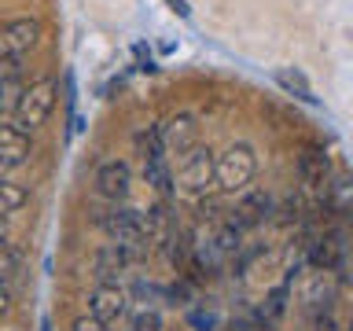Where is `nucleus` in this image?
Instances as JSON below:
<instances>
[{
	"label": "nucleus",
	"mask_w": 353,
	"mask_h": 331,
	"mask_svg": "<svg viewBox=\"0 0 353 331\" xmlns=\"http://www.w3.org/2000/svg\"><path fill=\"white\" fill-rule=\"evenodd\" d=\"M254 173H258V159H254L250 143H232L221 154H214V188L225 195L247 192Z\"/></svg>",
	"instance_id": "obj_1"
},
{
	"label": "nucleus",
	"mask_w": 353,
	"mask_h": 331,
	"mask_svg": "<svg viewBox=\"0 0 353 331\" xmlns=\"http://www.w3.org/2000/svg\"><path fill=\"white\" fill-rule=\"evenodd\" d=\"M214 192V151L210 148H192L181 154V170L173 173V195L203 203Z\"/></svg>",
	"instance_id": "obj_2"
},
{
	"label": "nucleus",
	"mask_w": 353,
	"mask_h": 331,
	"mask_svg": "<svg viewBox=\"0 0 353 331\" xmlns=\"http://www.w3.org/2000/svg\"><path fill=\"white\" fill-rule=\"evenodd\" d=\"M55 96H59V81H55V77H37V81H30L22 88L19 103H15V126L33 137V132L52 118Z\"/></svg>",
	"instance_id": "obj_3"
},
{
	"label": "nucleus",
	"mask_w": 353,
	"mask_h": 331,
	"mask_svg": "<svg viewBox=\"0 0 353 331\" xmlns=\"http://www.w3.org/2000/svg\"><path fill=\"white\" fill-rule=\"evenodd\" d=\"M41 41V22L37 19H11L0 26V66L19 63L30 48Z\"/></svg>",
	"instance_id": "obj_4"
},
{
	"label": "nucleus",
	"mask_w": 353,
	"mask_h": 331,
	"mask_svg": "<svg viewBox=\"0 0 353 331\" xmlns=\"http://www.w3.org/2000/svg\"><path fill=\"white\" fill-rule=\"evenodd\" d=\"M159 140H162L165 154H188L192 148H199V121H195V114L181 110V114L165 118L159 126Z\"/></svg>",
	"instance_id": "obj_5"
},
{
	"label": "nucleus",
	"mask_w": 353,
	"mask_h": 331,
	"mask_svg": "<svg viewBox=\"0 0 353 331\" xmlns=\"http://www.w3.org/2000/svg\"><path fill=\"white\" fill-rule=\"evenodd\" d=\"M346 258H350V243H346V232L342 228H331V232H324V236H316L309 243V261H313V269H320V272H335Z\"/></svg>",
	"instance_id": "obj_6"
},
{
	"label": "nucleus",
	"mask_w": 353,
	"mask_h": 331,
	"mask_svg": "<svg viewBox=\"0 0 353 331\" xmlns=\"http://www.w3.org/2000/svg\"><path fill=\"white\" fill-rule=\"evenodd\" d=\"M269 214H272V199L265 195V192H250V188H247V192H239L236 206L228 210V217H225V221H228V225H236V228L243 232V228L261 225V221L269 217Z\"/></svg>",
	"instance_id": "obj_7"
},
{
	"label": "nucleus",
	"mask_w": 353,
	"mask_h": 331,
	"mask_svg": "<svg viewBox=\"0 0 353 331\" xmlns=\"http://www.w3.org/2000/svg\"><path fill=\"white\" fill-rule=\"evenodd\" d=\"M125 309H129V294L121 291L118 283H99L96 291L88 294V313H92L96 320H103L107 328L125 317Z\"/></svg>",
	"instance_id": "obj_8"
},
{
	"label": "nucleus",
	"mask_w": 353,
	"mask_h": 331,
	"mask_svg": "<svg viewBox=\"0 0 353 331\" xmlns=\"http://www.w3.org/2000/svg\"><path fill=\"white\" fill-rule=\"evenodd\" d=\"M129 188H132V170H129V162L107 159V162L96 170V192L103 195V199H110V203H121V199L129 195Z\"/></svg>",
	"instance_id": "obj_9"
},
{
	"label": "nucleus",
	"mask_w": 353,
	"mask_h": 331,
	"mask_svg": "<svg viewBox=\"0 0 353 331\" xmlns=\"http://www.w3.org/2000/svg\"><path fill=\"white\" fill-rule=\"evenodd\" d=\"M33 154V143H30V132H22L15 121H0V170H15V166L30 162Z\"/></svg>",
	"instance_id": "obj_10"
},
{
	"label": "nucleus",
	"mask_w": 353,
	"mask_h": 331,
	"mask_svg": "<svg viewBox=\"0 0 353 331\" xmlns=\"http://www.w3.org/2000/svg\"><path fill=\"white\" fill-rule=\"evenodd\" d=\"M99 228L110 236V243H143L140 210H125V206L114 203V210H107V214L99 217Z\"/></svg>",
	"instance_id": "obj_11"
},
{
	"label": "nucleus",
	"mask_w": 353,
	"mask_h": 331,
	"mask_svg": "<svg viewBox=\"0 0 353 331\" xmlns=\"http://www.w3.org/2000/svg\"><path fill=\"white\" fill-rule=\"evenodd\" d=\"M143 181L151 184V192L159 195L162 203H170V195H173V170H170V162H165V154L143 159Z\"/></svg>",
	"instance_id": "obj_12"
},
{
	"label": "nucleus",
	"mask_w": 353,
	"mask_h": 331,
	"mask_svg": "<svg viewBox=\"0 0 353 331\" xmlns=\"http://www.w3.org/2000/svg\"><path fill=\"white\" fill-rule=\"evenodd\" d=\"M331 294H335V280H331V272H320L313 269L305 276V283H302V302L309 309H324L331 302Z\"/></svg>",
	"instance_id": "obj_13"
},
{
	"label": "nucleus",
	"mask_w": 353,
	"mask_h": 331,
	"mask_svg": "<svg viewBox=\"0 0 353 331\" xmlns=\"http://www.w3.org/2000/svg\"><path fill=\"white\" fill-rule=\"evenodd\" d=\"M327 170H331L327 151H320V148H309V151H302V159H298L302 184H309V188H320V184H324V181H327Z\"/></svg>",
	"instance_id": "obj_14"
},
{
	"label": "nucleus",
	"mask_w": 353,
	"mask_h": 331,
	"mask_svg": "<svg viewBox=\"0 0 353 331\" xmlns=\"http://www.w3.org/2000/svg\"><path fill=\"white\" fill-rule=\"evenodd\" d=\"M22 88H26V85H22V77H19V66L8 63V70L0 74V118L15 114V103H19Z\"/></svg>",
	"instance_id": "obj_15"
},
{
	"label": "nucleus",
	"mask_w": 353,
	"mask_h": 331,
	"mask_svg": "<svg viewBox=\"0 0 353 331\" xmlns=\"http://www.w3.org/2000/svg\"><path fill=\"white\" fill-rule=\"evenodd\" d=\"M30 203V192L22 184H15V181H0V221H8V214H15V210H22Z\"/></svg>",
	"instance_id": "obj_16"
},
{
	"label": "nucleus",
	"mask_w": 353,
	"mask_h": 331,
	"mask_svg": "<svg viewBox=\"0 0 353 331\" xmlns=\"http://www.w3.org/2000/svg\"><path fill=\"white\" fill-rule=\"evenodd\" d=\"M276 81H280L291 96H298V99H305V103H316V96H313V88L305 85V77L302 74H291V70H280L276 74Z\"/></svg>",
	"instance_id": "obj_17"
},
{
	"label": "nucleus",
	"mask_w": 353,
	"mask_h": 331,
	"mask_svg": "<svg viewBox=\"0 0 353 331\" xmlns=\"http://www.w3.org/2000/svg\"><path fill=\"white\" fill-rule=\"evenodd\" d=\"M137 151H140V159L165 154V151H162V140H159V126H151L148 132H137Z\"/></svg>",
	"instance_id": "obj_18"
},
{
	"label": "nucleus",
	"mask_w": 353,
	"mask_h": 331,
	"mask_svg": "<svg viewBox=\"0 0 353 331\" xmlns=\"http://www.w3.org/2000/svg\"><path fill=\"white\" fill-rule=\"evenodd\" d=\"M132 331H162V313L154 305H143L137 317H132Z\"/></svg>",
	"instance_id": "obj_19"
},
{
	"label": "nucleus",
	"mask_w": 353,
	"mask_h": 331,
	"mask_svg": "<svg viewBox=\"0 0 353 331\" xmlns=\"http://www.w3.org/2000/svg\"><path fill=\"white\" fill-rule=\"evenodd\" d=\"M188 324H192L195 331H221L217 317L210 313V309H192V313H188Z\"/></svg>",
	"instance_id": "obj_20"
},
{
	"label": "nucleus",
	"mask_w": 353,
	"mask_h": 331,
	"mask_svg": "<svg viewBox=\"0 0 353 331\" xmlns=\"http://www.w3.org/2000/svg\"><path fill=\"white\" fill-rule=\"evenodd\" d=\"M15 269H19V254L11 247H0V283H4Z\"/></svg>",
	"instance_id": "obj_21"
},
{
	"label": "nucleus",
	"mask_w": 353,
	"mask_h": 331,
	"mask_svg": "<svg viewBox=\"0 0 353 331\" xmlns=\"http://www.w3.org/2000/svg\"><path fill=\"white\" fill-rule=\"evenodd\" d=\"M74 331H107V324H103V320H96L92 313H85V317L74 320Z\"/></svg>",
	"instance_id": "obj_22"
},
{
	"label": "nucleus",
	"mask_w": 353,
	"mask_h": 331,
	"mask_svg": "<svg viewBox=\"0 0 353 331\" xmlns=\"http://www.w3.org/2000/svg\"><path fill=\"white\" fill-rule=\"evenodd\" d=\"M339 269H342V283H346V287H353V254H350V258L339 265Z\"/></svg>",
	"instance_id": "obj_23"
},
{
	"label": "nucleus",
	"mask_w": 353,
	"mask_h": 331,
	"mask_svg": "<svg viewBox=\"0 0 353 331\" xmlns=\"http://www.w3.org/2000/svg\"><path fill=\"white\" fill-rule=\"evenodd\" d=\"M8 309H11V291H8L4 283H0V317H4Z\"/></svg>",
	"instance_id": "obj_24"
},
{
	"label": "nucleus",
	"mask_w": 353,
	"mask_h": 331,
	"mask_svg": "<svg viewBox=\"0 0 353 331\" xmlns=\"http://www.w3.org/2000/svg\"><path fill=\"white\" fill-rule=\"evenodd\" d=\"M0 247H8V221H0Z\"/></svg>",
	"instance_id": "obj_25"
},
{
	"label": "nucleus",
	"mask_w": 353,
	"mask_h": 331,
	"mask_svg": "<svg viewBox=\"0 0 353 331\" xmlns=\"http://www.w3.org/2000/svg\"><path fill=\"white\" fill-rule=\"evenodd\" d=\"M170 4H173V11H176V15H188V8H184V0H170Z\"/></svg>",
	"instance_id": "obj_26"
},
{
	"label": "nucleus",
	"mask_w": 353,
	"mask_h": 331,
	"mask_svg": "<svg viewBox=\"0 0 353 331\" xmlns=\"http://www.w3.org/2000/svg\"><path fill=\"white\" fill-rule=\"evenodd\" d=\"M41 331H48V320H44V324H41Z\"/></svg>",
	"instance_id": "obj_27"
},
{
	"label": "nucleus",
	"mask_w": 353,
	"mask_h": 331,
	"mask_svg": "<svg viewBox=\"0 0 353 331\" xmlns=\"http://www.w3.org/2000/svg\"><path fill=\"white\" fill-rule=\"evenodd\" d=\"M346 331H353V320H350V328H346Z\"/></svg>",
	"instance_id": "obj_28"
},
{
	"label": "nucleus",
	"mask_w": 353,
	"mask_h": 331,
	"mask_svg": "<svg viewBox=\"0 0 353 331\" xmlns=\"http://www.w3.org/2000/svg\"><path fill=\"white\" fill-rule=\"evenodd\" d=\"M0 181H4V170H0Z\"/></svg>",
	"instance_id": "obj_29"
}]
</instances>
